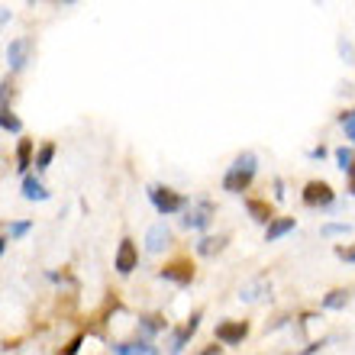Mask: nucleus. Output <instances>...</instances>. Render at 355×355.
Masks as SVG:
<instances>
[{"mask_svg":"<svg viewBox=\"0 0 355 355\" xmlns=\"http://www.w3.org/2000/svg\"><path fill=\"white\" fill-rule=\"evenodd\" d=\"M113 268L120 275H132V268H139V249L132 239H123L120 249H116V259H113Z\"/></svg>","mask_w":355,"mask_h":355,"instance_id":"nucleus-6","label":"nucleus"},{"mask_svg":"<svg viewBox=\"0 0 355 355\" xmlns=\"http://www.w3.org/2000/svg\"><path fill=\"white\" fill-rule=\"evenodd\" d=\"M214 214H216L214 200H207V197H197V200H191V207L184 210L181 223H184L187 230H207V226H210V220H214Z\"/></svg>","mask_w":355,"mask_h":355,"instance_id":"nucleus-3","label":"nucleus"},{"mask_svg":"<svg viewBox=\"0 0 355 355\" xmlns=\"http://www.w3.org/2000/svg\"><path fill=\"white\" fill-rule=\"evenodd\" d=\"M339 123H343V130H346V136L355 142V110L352 113H339Z\"/></svg>","mask_w":355,"mask_h":355,"instance_id":"nucleus-24","label":"nucleus"},{"mask_svg":"<svg viewBox=\"0 0 355 355\" xmlns=\"http://www.w3.org/2000/svg\"><path fill=\"white\" fill-rule=\"evenodd\" d=\"M52 159H55V142H42V146H39V152H36V175L49 171Z\"/></svg>","mask_w":355,"mask_h":355,"instance_id":"nucleus-17","label":"nucleus"},{"mask_svg":"<svg viewBox=\"0 0 355 355\" xmlns=\"http://www.w3.org/2000/svg\"><path fill=\"white\" fill-rule=\"evenodd\" d=\"M245 210H249V216H252L255 223H265L268 226L275 216H271V207L268 200H255V197H245Z\"/></svg>","mask_w":355,"mask_h":355,"instance_id":"nucleus-11","label":"nucleus"},{"mask_svg":"<svg viewBox=\"0 0 355 355\" xmlns=\"http://www.w3.org/2000/svg\"><path fill=\"white\" fill-rule=\"evenodd\" d=\"M0 126H3V132H19L23 130V123L13 116V110H0Z\"/></svg>","mask_w":355,"mask_h":355,"instance_id":"nucleus-23","label":"nucleus"},{"mask_svg":"<svg viewBox=\"0 0 355 355\" xmlns=\"http://www.w3.org/2000/svg\"><path fill=\"white\" fill-rule=\"evenodd\" d=\"M29 230H33V223H29V220H13V223H7L3 236H7V239H19V236H26Z\"/></svg>","mask_w":355,"mask_h":355,"instance_id":"nucleus-22","label":"nucleus"},{"mask_svg":"<svg viewBox=\"0 0 355 355\" xmlns=\"http://www.w3.org/2000/svg\"><path fill=\"white\" fill-rule=\"evenodd\" d=\"M159 278L162 281H175L178 288H187V284L194 281V265L184 262V259H178V262L165 265V268L159 271Z\"/></svg>","mask_w":355,"mask_h":355,"instance_id":"nucleus-7","label":"nucleus"},{"mask_svg":"<svg viewBox=\"0 0 355 355\" xmlns=\"http://www.w3.org/2000/svg\"><path fill=\"white\" fill-rule=\"evenodd\" d=\"M200 355H220V346H207Z\"/></svg>","mask_w":355,"mask_h":355,"instance_id":"nucleus-32","label":"nucleus"},{"mask_svg":"<svg viewBox=\"0 0 355 355\" xmlns=\"http://www.w3.org/2000/svg\"><path fill=\"white\" fill-rule=\"evenodd\" d=\"M349 304V291L336 288V291H329L327 297H323V310H343Z\"/></svg>","mask_w":355,"mask_h":355,"instance_id":"nucleus-18","label":"nucleus"},{"mask_svg":"<svg viewBox=\"0 0 355 355\" xmlns=\"http://www.w3.org/2000/svg\"><path fill=\"white\" fill-rule=\"evenodd\" d=\"M168 245H171V230L165 223H155L149 233H146V249H149V252H162V249H168Z\"/></svg>","mask_w":355,"mask_h":355,"instance_id":"nucleus-8","label":"nucleus"},{"mask_svg":"<svg viewBox=\"0 0 355 355\" xmlns=\"http://www.w3.org/2000/svg\"><path fill=\"white\" fill-rule=\"evenodd\" d=\"M336 162H339V171H343V175H349V171L355 168V149L339 146V149H336Z\"/></svg>","mask_w":355,"mask_h":355,"instance_id":"nucleus-20","label":"nucleus"},{"mask_svg":"<svg viewBox=\"0 0 355 355\" xmlns=\"http://www.w3.org/2000/svg\"><path fill=\"white\" fill-rule=\"evenodd\" d=\"M165 329V320L159 317V313H149V317H139V333L142 339H152L155 333H162Z\"/></svg>","mask_w":355,"mask_h":355,"instance_id":"nucleus-16","label":"nucleus"},{"mask_svg":"<svg viewBox=\"0 0 355 355\" xmlns=\"http://www.w3.org/2000/svg\"><path fill=\"white\" fill-rule=\"evenodd\" d=\"M336 255L343 259V262H355V245H349V249H346V245H339Z\"/></svg>","mask_w":355,"mask_h":355,"instance_id":"nucleus-26","label":"nucleus"},{"mask_svg":"<svg viewBox=\"0 0 355 355\" xmlns=\"http://www.w3.org/2000/svg\"><path fill=\"white\" fill-rule=\"evenodd\" d=\"M349 230H352L349 223H327L323 226V236H346Z\"/></svg>","mask_w":355,"mask_h":355,"instance_id":"nucleus-25","label":"nucleus"},{"mask_svg":"<svg viewBox=\"0 0 355 355\" xmlns=\"http://www.w3.org/2000/svg\"><path fill=\"white\" fill-rule=\"evenodd\" d=\"M300 197H304V204L313 207V210H333V207H336V194H333V187H329L327 181H310Z\"/></svg>","mask_w":355,"mask_h":355,"instance_id":"nucleus-4","label":"nucleus"},{"mask_svg":"<svg viewBox=\"0 0 355 355\" xmlns=\"http://www.w3.org/2000/svg\"><path fill=\"white\" fill-rule=\"evenodd\" d=\"M81 343H85V336H75V339H71V343H68L65 355H78V349H81Z\"/></svg>","mask_w":355,"mask_h":355,"instance_id":"nucleus-28","label":"nucleus"},{"mask_svg":"<svg viewBox=\"0 0 355 355\" xmlns=\"http://www.w3.org/2000/svg\"><path fill=\"white\" fill-rule=\"evenodd\" d=\"M26 58H29V42L26 39H13L7 46V65L10 71H19V68L26 65Z\"/></svg>","mask_w":355,"mask_h":355,"instance_id":"nucleus-9","label":"nucleus"},{"mask_svg":"<svg viewBox=\"0 0 355 355\" xmlns=\"http://www.w3.org/2000/svg\"><path fill=\"white\" fill-rule=\"evenodd\" d=\"M307 155H310L313 162H323V159H327V146H317V149H310Z\"/></svg>","mask_w":355,"mask_h":355,"instance_id":"nucleus-29","label":"nucleus"},{"mask_svg":"<svg viewBox=\"0 0 355 355\" xmlns=\"http://www.w3.org/2000/svg\"><path fill=\"white\" fill-rule=\"evenodd\" d=\"M327 343H329V339H320V343H310V346H307V349H300L297 355H313V352H317V349H323V346H327Z\"/></svg>","mask_w":355,"mask_h":355,"instance_id":"nucleus-27","label":"nucleus"},{"mask_svg":"<svg viewBox=\"0 0 355 355\" xmlns=\"http://www.w3.org/2000/svg\"><path fill=\"white\" fill-rule=\"evenodd\" d=\"M275 197H278V200L284 197V181H281V178H275Z\"/></svg>","mask_w":355,"mask_h":355,"instance_id":"nucleus-30","label":"nucleus"},{"mask_svg":"<svg viewBox=\"0 0 355 355\" xmlns=\"http://www.w3.org/2000/svg\"><path fill=\"white\" fill-rule=\"evenodd\" d=\"M194 336V333H191V329H175V333H171V339H168V352L171 355H181V349L187 346V339Z\"/></svg>","mask_w":355,"mask_h":355,"instance_id":"nucleus-19","label":"nucleus"},{"mask_svg":"<svg viewBox=\"0 0 355 355\" xmlns=\"http://www.w3.org/2000/svg\"><path fill=\"white\" fill-rule=\"evenodd\" d=\"M214 336L220 346H243V339L249 336V323L245 320H223V323H216Z\"/></svg>","mask_w":355,"mask_h":355,"instance_id":"nucleus-5","label":"nucleus"},{"mask_svg":"<svg viewBox=\"0 0 355 355\" xmlns=\"http://www.w3.org/2000/svg\"><path fill=\"white\" fill-rule=\"evenodd\" d=\"M226 249V236H204L200 243H197V255H216V252H223Z\"/></svg>","mask_w":355,"mask_h":355,"instance_id":"nucleus-14","label":"nucleus"},{"mask_svg":"<svg viewBox=\"0 0 355 355\" xmlns=\"http://www.w3.org/2000/svg\"><path fill=\"white\" fill-rule=\"evenodd\" d=\"M155 349L149 339H132V343H113V355H152Z\"/></svg>","mask_w":355,"mask_h":355,"instance_id":"nucleus-12","label":"nucleus"},{"mask_svg":"<svg viewBox=\"0 0 355 355\" xmlns=\"http://www.w3.org/2000/svg\"><path fill=\"white\" fill-rule=\"evenodd\" d=\"M294 216H275L268 226H265V243H275V239H281L284 233H291L294 230Z\"/></svg>","mask_w":355,"mask_h":355,"instance_id":"nucleus-10","label":"nucleus"},{"mask_svg":"<svg viewBox=\"0 0 355 355\" xmlns=\"http://www.w3.org/2000/svg\"><path fill=\"white\" fill-rule=\"evenodd\" d=\"M149 200H152V207H155L162 216L181 214V210H187V207H191V200H187L184 194H178V191L162 187V184H149Z\"/></svg>","mask_w":355,"mask_h":355,"instance_id":"nucleus-2","label":"nucleus"},{"mask_svg":"<svg viewBox=\"0 0 355 355\" xmlns=\"http://www.w3.org/2000/svg\"><path fill=\"white\" fill-rule=\"evenodd\" d=\"M23 197H26V200H49L52 194H49L46 184H42L36 175H26L23 178Z\"/></svg>","mask_w":355,"mask_h":355,"instance_id":"nucleus-13","label":"nucleus"},{"mask_svg":"<svg viewBox=\"0 0 355 355\" xmlns=\"http://www.w3.org/2000/svg\"><path fill=\"white\" fill-rule=\"evenodd\" d=\"M255 171H259V159H255V152H243V155H236L233 165H230L226 175H223V191H230V194H243V191H249V184L255 181Z\"/></svg>","mask_w":355,"mask_h":355,"instance_id":"nucleus-1","label":"nucleus"},{"mask_svg":"<svg viewBox=\"0 0 355 355\" xmlns=\"http://www.w3.org/2000/svg\"><path fill=\"white\" fill-rule=\"evenodd\" d=\"M265 291H268V281H262V278H259V281H255V284H245V288L239 291V297H243V300H259V297H262V294H265Z\"/></svg>","mask_w":355,"mask_h":355,"instance_id":"nucleus-21","label":"nucleus"},{"mask_svg":"<svg viewBox=\"0 0 355 355\" xmlns=\"http://www.w3.org/2000/svg\"><path fill=\"white\" fill-rule=\"evenodd\" d=\"M346 178H349V194H352V197H355V168H352V171H349V175H346Z\"/></svg>","mask_w":355,"mask_h":355,"instance_id":"nucleus-31","label":"nucleus"},{"mask_svg":"<svg viewBox=\"0 0 355 355\" xmlns=\"http://www.w3.org/2000/svg\"><path fill=\"white\" fill-rule=\"evenodd\" d=\"M29 165H36V162H33V139H19V146H17V171L26 175Z\"/></svg>","mask_w":355,"mask_h":355,"instance_id":"nucleus-15","label":"nucleus"}]
</instances>
